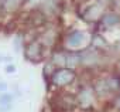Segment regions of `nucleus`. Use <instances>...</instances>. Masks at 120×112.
I'll use <instances>...</instances> for the list:
<instances>
[{"label":"nucleus","mask_w":120,"mask_h":112,"mask_svg":"<svg viewBox=\"0 0 120 112\" xmlns=\"http://www.w3.org/2000/svg\"><path fill=\"white\" fill-rule=\"evenodd\" d=\"M106 13V4L103 2H92L86 3V0H83L82 6L78 7V16L88 24H95L102 20V17Z\"/></svg>","instance_id":"f257e3e1"},{"label":"nucleus","mask_w":120,"mask_h":112,"mask_svg":"<svg viewBox=\"0 0 120 112\" xmlns=\"http://www.w3.org/2000/svg\"><path fill=\"white\" fill-rule=\"evenodd\" d=\"M88 43H90V37L78 28H71L62 36V48L65 51H82Z\"/></svg>","instance_id":"f03ea898"},{"label":"nucleus","mask_w":120,"mask_h":112,"mask_svg":"<svg viewBox=\"0 0 120 112\" xmlns=\"http://www.w3.org/2000/svg\"><path fill=\"white\" fill-rule=\"evenodd\" d=\"M78 108L76 96L69 92H56L51 98V111L54 112H74Z\"/></svg>","instance_id":"7ed1b4c3"},{"label":"nucleus","mask_w":120,"mask_h":112,"mask_svg":"<svg viewBox=\"0 0 120 112\" xmlns=\"http://www.w3.org/2000/svg\"><path fill=\"white\" fill-rule=\"evenodd\" d=\"M105 58V54L93 47L83 48L81 51V67L86 70H98L99 67H103Z\"/></svg>","instance_id":"20e7f679"},{"label":"nucleus","mask_w":120,"mask_h":112,"mask_svg":"<svg viewBox=\"0 0 120 112\" xmlns=\"http://www.w3.org/2000/svg\"><path fill=\"white\" fill-rule=\"evenodd\" d=\"M76 80H78L76 71H72L69 68H59V70H55L52 77L47 81V85H48V88H51V87L65 88V87H69L71 84H74Z\"/></svg>","instance_id":"39448f33"},{"label":"nucleus","mask_w":120,"mask_h":112,"mask_svg":"<svg viewBox=\"0 0 120 112\" xmlns=\"http://www.w3.org/2000/svg\"><path fill=\"white\" fill-rule=\"evenodd\" d=\"M75 96H76L78 108H81L83 111H92L98 101V96L92 88V84H82L78 88Z\"/></svg>","instance_id":"423d86ee"},{"label":"nucleus","mask_w":120,"mask_h":112,"mask_svg":"<svg viewBox=\"0 0 120 112\" xmlns=\"http://www.w3.org/2000/svg\"><path fill=\"white\" fill-rule=\"evenodd\" d=\"M24 57L27 61H30L33 64H37L44 58V48L38 40L24 44Z\"/></svg>","instance_id":"0eeeda50"},{"label":"nucleus","mask_w":120,"mask_h":112,"mask_svg":"<svg viewBox=\"0 0 120 112\" xmlns=\"http://www.w3.org/2000/svg\"><path fill=\"white\" fill-rule=\"evenodd\" d=\"M58 38H59V33L56 28H47L42 33H40L38 41L45 50V48H54L55 44L58 43Z\"/></svg>","instance_id":"6e6552de"},{"label":"nucleus","mask_w":120,"mask_h":112,"mask_svg":"<svg viewBox=\"0 0 120 112\" xmlns=\"http://www.w3.org/2000/svg\"><path fill=\"white\" fill-rule=\"evenodd\" d=\"M117 26H120V14L116 12H107V13H105V16L99 21L96 33H100V30H110V28H114Z\"/></svg>","instance_id":"1a4fd4ad"},{"label":"nucleus","mask_w":120,"mask_h":112,"mask_svg":"<svg viewBox=\"0 0 120 112\" xmlns=\"http://www.w3.org/2000/svg\"><path fill=\"white\" fill-rule=\"evenodd\" d=\"M67 54H68V51H65L64 48H55V50H52L51 57H49L51 64L56 70L67 68Z\"/></svg>","instance_id":"9d476101"},{"label":"nucleus","mask_w":120,"mask_h":112,"mask_svg":"<svg viewBox=\"0 0 120 112\" xmlns=\"http://www.w3.org/2000/svg\"><path fill=\"white\" fill-rule=\"evenodd\" d=\"M105 80H106V84H107V88H109L112 96L113 98L120 96V74L109 72L105 75Z\"/></svg>","instance_id":"9b49d317"},{"label":"nucleus","mask_w":120,"mask_h":112,"mask_svg":"<svg viewBox=\"0 0 120 112\" xmlns=\"http://www.w3.org/2000/svg\"><path fill=\"white\" fill-rule=\"evenodd\" d=\"M26 0H4L2 7H0V13L2 14H11L19 12L24 6Z\"/></svg>","instance_id":"f8f14e48"},{"label":"nucleus","mask_w":120,"mask_h":112,"mask_svg":"<svg viewBox=\"0 0 120 112\" xmlns=\"http://www.w3.org/2000/svg\"><path fill=\"white\" fill-rule=\"evenodd\" d=\"M90 47H93L95 50H99V51H106L109 48V44H107V40L100 34V33H93L90 36Z\"/></svg>","instance_id":"ddd939ff"},{"label":"nucleus","mask_w":120,"mask_h":112,"mask_svg":"<svg viewBox=\"0 0 120 112\" xmlns=\"http://www.w3.org/2000/svg\"><path fill=\"white\" fill-rule=\"evenodd\" d=\"M81 67V51H68L67 54V68L76 71Z\"/></svg>","instance_id":"4468645a"},{"label":"nucleus","mask_w":120,"mask_h":112,"mask_svg":"<svg viewBox=\"0 0 120 112\" xmlns=\"http://www.w3.org/2000/svg\"><path fill=\"white\" fill-rule=\"evenodd\" d=\"M44 2H45V0H26L23 9H24L26 12H33V10L40 9V6H41Z\"/></svg>","instance_id":"2eb2a0df"},{"label":"nucleus","mask_w":120,"mask_h":112,"mask_svg":"<svg viewBox=\"0 0 120 112\" xmlns=\"http://www.w3.org/2000/svg\"><path fill=\"white\" fill-rule=\"evenodd\" d=\"M55 70H56V68L51 64V61H47V63H45V65L42 67V77L45 78V81H48V80L52 77V74L55 72Z\"/></svg>","instance_id":"dca6fc26"},{"label":"nucleus","mask_w":120,"mask_h":112,"mask_svg":"<svg viewBox=\"0 0 120 112\" xmlns=\"http://www.w3.org/2000/svg\"><path fill=\"white\" fill-rule=\"evenodd\" d=\"M14 94L11 92H2L0 94V105H13Z\"/></svg>","instance_id":"f3484780"},{"label":"nucleus","mask_w":120,"mask_h":112,"mask_svg":"<svg viewBox=\"0 0 120 112\" xmlns=\"http://www.w3.org/2000/svg\"><path fill=\"white\" fill-rule=\"evenodd\" d=\"M4 71H6L7 74H13V72H16V65H14V64H7V65L4 67Z\"/></svg>","instance_id":"a211bd4d"},{"label":"nucleus","mask_w":120,"mask_h":112,"mask_svg":"<svg viewBox=\"0 0 120 112\" xmlns=\"http://www.w3.org/2000/svg\"><path fill=\"white\" fill-rule=\"evenodd\" d=\"M13 109V105H0V112H10Z\"/></svg>","instance_id":"6ab92c4d"},{"label":"nucleus","mask_w":120,"mask_h":112,"mask_svg":"<svg viewBox=\"0 0 120 112\" xmlns=\"http://www.w3.org/2000/svg\"><path fill=\"white\" fill-rule=\"evenodd\" d=\"M0 92H7V84L0 82Z\"/></svg>","instance_id":"aec40b11"},{"label":"nucleus","mask_w":120,"mask_h":112,"mask_svg":"<svg viewBox=\"0 0 120 112\" xmlns=\"http://www.w3.org/2000/svg\"><path fill=\"white\" fill-rule=\"evenodd\" d=\"M0 63H3V55H0Z\"/></svg>","instance_id":"412c9836"},{"label":"nucleus","mask_w":120,"mask_h":112,"mask_svg":"<svg viewBox=\"0 0 120 112\" xmlns=\"http://www.w3.org/2000/svg\"><path fill=\"white\" fill-rule=\"evenodd\" d=\"M3 2H4V0H0V7H2V4H3Z\"/></svg>","instance_id":"4be33fe9"}]
</instances>
